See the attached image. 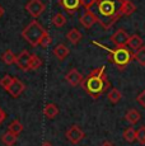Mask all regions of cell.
<instances>
[{
  "label": "cell",
  "instance_id": "cell-2",
  "mask_svg": "<svg viewBox=\"0 0 145 146\" xmlns=\"http://www.w3.org/2000/svg\"><path fill=\"white\" fill-rule=\"evenodd\" d=\"M80 85L87 92V94L90 95L93 99H98L111 86L108 76L106 74V67L101 66V67H97V69L92 70L87 76L83 79Z\"/></svg>",
  "mask_w": 145,
  "mask_h": 146
},
{
  "label": "cell",
  "instance_id": "cell-9",
  "mask_svg": "<svg viewBox=\"0 0 145 146\" xmlns=\"http://www.w3.org/2000/svg\"><path fill=\"white\" fill-rule=\"evenodd\" d=\"M24 89H26V85H24L23 81L19 80L18 78H13L12 84H10V86L7 89V92L12 95L13 98H18L19 95L24 92Z\"/></svg>",
  "mask_w": 145,
  "mask_h": 146
},
{
  "label": "cell",
  "instance_id": "cell-18",
  "mask_svg": "<svg viewBox=\"0 0 145 146\" xmlns=\"http://www.w3.org/2000/svg\"><path fill=\"white\" fill-rule=\"evenodd\" d=\"M17 140H18V136L14 133H12L10 131L5 132L4 135L1 136V142L4 144L5 146H14L17 144Z\"/></svg>",
  "mask_w": 145,
  "mask_h": 146
},
{
  "label": "cell",
  "instance_id": "cell-12",
  "mask_svg": "<svg viewBox=\"0 0 145 146\" xmlns=\"http://www.w3.org/2000/svg\"><path fill=\"white\" fill-rule=\"evenodd\" d=\"M83 79H84V78H83V75L80 74L76 69H71L70 71L65 75V80L68 81L71 86L80 85V84H82V81H83Z\"/></svg>",
  "mask_w": 145,
  "mask_h": 146
},
{
  "label": "cell",
  "instance_id": "cell-14",
  "mask_svg": "<svg viewBox=\"0 0 145 146\" xmlns=\"http://www.w3.org/2000/svg\"><path fill=\"white\" fill-rule=\"evenodd\" d=\"M69 53H70V50H69L64 43L57 44V46L54 48V55L56 56L57 60H60V61L65 60V58L69 56Z\"/></svg>",
  "mask_w": 145,
  "mask_h": 146
},
{
  "label": "cell",
  "instance_id": "cell-5",
  "mask_svg": "<svg viewBox=\"0 0 145 146\" xmlns=\"http://www.w3.org/2000/svg\"><path fill=\"white\" fill-rule=\"evenodd\" d=\"M65 136H66V140H68L70 144L76 145L85 137V133L79 126L74 125V126H71V127H69L68 130H66Z\"/></svg>",
  "mask_w": 145,
  "mask_h": 146
},
{
  "label": "cell",
  "instance_id": "cell-11",
  "mask_svg": "<svg viewBox=\"0 0 145 146\" xmlns=\"http://www.w3.org/2000/svg\"><path fill=\"white\" fill-rule=\"evenodd\" d=\"M59 5L66 13L74 14L80 8V0H59Z\"/></svg>",
  "mask_w": 145,
  "mask_h": 146
},
{
  "label": "cell",
  "instance_id": "cell-20",
  "mask_svg": "<svg viewBox=\"0 0 145 146\" xmlns=\"http://www.w3.org/2000/svg\"><path fill=\"white\" fill-rule=\"evenodd\" d=\"M1 61L5 64V65H13L17 61V56L14 55V52L10 51V50H7L4 53L1 55Z\"/></svg>",
  "mask_w": 145,
  "mask_h": 146
},
{
  "label": "cell",
  "instance_id": "cell-19",
  "mask_svg": "<svg viewBox=\"0 0 145 146\" xmlns=\"http://www.w3.org/2000/svg\"><path fill=\"white\" fill-rule=\"evenodd\" d=\"M121 98H122L121 92H120L118 89H116V88H112L107 93V99L110 100V103H112V104H117V103L121 100Z\"/></svg>",
  "mask_w": 145,
  "mask_h": 146
},
{
  "label": "cell",
  "instance_id": "cell-22",
  "mask_svg": "<svg viewBox=\"0 0 145 146\" xmlns=\"http://www.w3.org/2000/svg\"><path fill=\"white\" fill-rule=\"evenodd\" d=\"M136 10V5L130 0H125L124 5H122V17H129Z\"/></svg>",
  "mask_w": 145,
  "mask_h": 146
},
{
  "label": "cell",
  "instance_id": "cell-10",
  "mask_svg": "<svg viewBox=\"0 0 145 146\" xmlns=\"http://www.w3.org/2000/svg\"><path fill=\"white\" fill-rule=\"evenodd\" d=\"M31 57L32 55L28 52V51H22L17 56V66L22 70V71H28L29 70V64H31Z\"/></svg>",
  "mask_w": 145,
  "mask_h": 146
},
{
  "label": "cell",
  "instance_id": "cell-32",
  "mask_svg": "<svg viewBox=\"0 0 145 146\" xmlns=\"http://www.w3.org/2000/svg\"><path fill=\"white\" fill-rule=\"evenodd\" d=\"M5 117H7V114H5V112L3 111V108H0V125H1V123L4 122Z\"/></svg>",
  "mask_w": 145,
  "mask_h": 146
},
{
  "label": "cell",
  "instance_id": "cell-15",
  "mask_svg": "<svg viewBox=\"0 0 145 146\" xmlns=\"http://www.w3.org/2000/svg\"><path fill=\"white\" fill-rule=\"evenodd\" d=\"M125 119H126L130 125H136V123L141 119V114L139 113L138 109L131 108L127 111V113L125 114Z\"/></svg>",
  "mask_w": 145,
  "mask_h": 146
},
{
  "label": "cell",
  "instance_id": "cell-13",
  "mask_svg": "<svg viewBox=\"0 0 145 146\" xmlns=\"http://www.w3.org/2000/svg\"><path fill=\"white\" fill-rule=\"evenodd\" d=\"M43 114L46 118L54 119L59 114V107L55 104V103H47L43 108Z\"/></svg>",
  "mask_w": 145,
  "mask_h": 146
},
{
  "label": "cell",
  "instance_id": "cell-17",
  "mask_svg": "<svg viewBox=\"0 0 145 146\" xmlns=\"http://www.w3.org/2000/svg\"><path fill=\"white\" fill-rule=\"evenodd\" d=\"M127 46H129L132 51H138L141 46H144V44H143V38H141L139 35L130 36L129 41H127Z\"/></svg>",
  "mask_w": 145,
  "mask_h": 146
},
{
  "label": "cell",
  "instance_id": "cell-3",
  "mask_svg": "<svg viewBox=\"0 0 145 146\" xmlns=\"http://www.w3.org/2000/svg\"><path fill=\"white\" fill-rule=\"evenodd\" d=\"M93 44L106 50V51L110 53L108 60L112 64H115L121 71L134 60V53L131 52L130 50H127L126 47H116L115 50H112V48H110V47L104 46V44H102V43H98V42H96V41H93Z\"/></svg>",
  "mask_w": 145,
  "mask_h": 146
},
{
  "label": "cell",
  "instance_id": "cell-28",
  "mask_svg": "<svg viewBox=\"0 0 145 146\" xmlns=\"http://www.w3.org/2000/svg\"><path fill=\"white\" fill-rule=\"evenodd\" d=\"M12 81H13V76H10V75H5V76H3L1 79H0V86L7 90V89L10 86Z\"/></svg>",
  "mask_w": 145,
  "mask_h": 146
},
{
  "label": "cell",
  "instance_id": "cell-24",
  "mask_svg": "<svg viewBox=\"0 0 145 146\" xmlns=\"http://www.w3.org/2000/svg\"><path fill=\"white\" fill-rule=\"evenodd\" d=\"M52 24H54L55 27L60 28V27H64L66 24V17L64 15L63 13H56L54 17H52Z\"/></svg>",
  "mask_w": 145,
  "mask_h": 146
},
{
  "label": "cell",
  "instance_id": "cell-33",
  "mask_svg": "<svg viewBox=\"0 0 145 146\" xmlns=\"http://www.w3.org/2000/svg\"><path fill=\"white\" fill-rule=\"evenodd\" d=\"M101 146H115V145H113L112 142H110V141H104V142H103V144H102Z\"/></svg>",
  "mask_w": 145,
  "mask_h": 146
},
{
  "label": "cell",
  "instance_id": "cell-21",
  "mask_svg": "<svg viewBox=\"0 0 145 146\" xmlns=\"http://www.w3.org/2000/svg\"><path fill=\"white\" fill-rule=\"evenodd\" d=\"M122 137H124V140L126 142H134L136 140V130L132 127V126H130V127H127L126 130L124 131V133H122Z\"/></svg>",
  "mask_w": 145,
  "mask_h": 146
},
{
  "label": "cell",
  "instance_id": "cell-30",
  "mask_svg": "<svg viewBox=\"0 0 145 146\" xmlns=\"http://www.w3.org/2000/svg\"><path fill=\"white\" fill-rule=\"evenodd\" d=\"M97 0H80V5H82L84 9H90L94 4H96Z\"/></svg>",
  "mask_w": 145,
  "mask_h": 146
},
{
  "label": "cell",
  "instance_id": "cell-23",
  "mask_svg": "<svg viewBox=\"0 0 145 146\" xmlns=\"http://www.w3.org/2000/svg\"><path fill=\"white\" fill-rule=\"evenodd\" d=\"M23 128H24V127H23V125H22V123L19 122L18 119H14L9 126H8V131H10V132L14 133V135H17V136H19V135L22 133Z\"/></svg>",
  "mask_w": 145,
  "mask_h": 146
},
{
  "label": "cell",
  "instance_id": "cell-25",
  "mask_svg": "<svg viewBox=\"0 0 145 146\" xmlns=\"http://www.w3.org/2000/svg\"><path fill=\"white\" fill-rule=\"evenodd\" d=\"M134 58H135L141 66H145V46H141L138 51H135Z\"/></svg>",
  "mask_w": 145,
  "mask_h": 146
},
{
  "label": "cell",
  "instance_id": "cell-4",
  "mask_svg": "<svg viewBox=\"0 0 145 146\" xmlns=\"http://www.w3.org/2000/svg\"><path fill=\"white\" fill-rule=\"evenodd\" d=\"M46 33H47V31L35 19V21H32L28 26L22 31V37L28 42L31 46L37 47L41 44V41H42L43 36Z\"/></svg>",
  "mask_w": 145,
  "mask_h": 146
},
{
  "label": "cell",
  "instance_id": "cell-26",
  "mask_svg": "<svg viewBox=\"0 0 145 146\" xmlns=\"http://www.w3.org/2000/svg\"><path fill=\"white\" fill-rule=\"evenodd\" d=\"M42 66V60L38 57L37 55H32L31 57V64H29V70H37Z\"/></svg>",
  "mask_w": 145,
  "mask_h": 146
},
{
  "label": "cell",
  "instance_id": "cell-29",
  "mask_svg": "<svg viewBox=\"0 0 145 146\" xmlns=\"http://www.w3.org/2000/svg\"><path fill=\"white\" fill-rule=\"evenodd\" d=\"M51 43H52V37L49 35V33H46V35L43 36L42 41H41V44H40V46H42V47H47V46H50Z\"/></svg>",
  "mask_w": 145,
  "mask_h": 146
},
{
  "label": "cell",
  "instance_id": "cell-7",
  "mask_svg": "<svg viewBox=\"0 0 145 146\" xmlns=\"http://www.w3.org/2000/svg\"><path fill=\"white\" fill-rule=\"evenodd\" d=\"M79 22L85 29H89V28H92L96 23H98V18H97V15L94 14V12L92 9H85L84 13L80 17Z\"/></svg>",
  "mask_w": 145,
  "mask_h": 146
},
{
  "label": "cell",
  "instance_id": "cell-16",
  "mask_svg": "<svg viewBox=\"0 0 145 146\" xmlns=\"http://www.w3.org/2000/svg\"><path fill=\"white\" fill-rule=\"evenodd\" d=\"M66 38H68V41L70 42L71 44H78L80 41H82L83 35L80 33L79 29H76V28H72V29H70L68 33H66Z\"/></svg>",
  "mask_w": 145,
  "mask_h": 146
},
{
  "label": "cell",
  "instance_id": "cell-8",
  "mask_svg": "<svg viewBox=\"0 0 145 146\" xmlns=\"http://www.w3.org/2000/svg\"><path fill=\"white\" fill-rule=\"evenodd\" d=\"M129 37L130 36L127 35L126 31L122 29V28H120L118 31H116V32L111 36V42H112L116 47H126Z\"/></svg>",
  "mask_w": 145,
  "mask_h": 146
},
{
  "label": "cell",
  "instance_id": "cell-27",
  "mask_svg": "<svg viewBox=\"0 0 145 146\" xmlns=\"http://www.w3.org/2000/svg\"><path fill=\"white\" fill-rule=\"evenodd\" d=\"M136 140L139 144L145 145V126H141L136 130Z\"/></svg>",
  "mask_w": 145,
  "mask_h": 146
},
{
  "label": "cell",
  "instance_id": "cell-1",
  "mask_svg": "<svg viewBox=\"0 0 145 146\" xmlns=\"http://www.w3.org/2000/svg\"><path fill=\"white\" fill-rule=\"evenodd\" d=\"M125 0H97L94 14L103 29H110L122 17V5Z\"/></svg>",
  "mask_w": 145,
  "mask_h": 146
},
{
  "label": "cell",
  "instance_id": "cell-34",
  "mask_svg": "<svg viewBox=\"0 0 145 146\" xmlns=\"http://www.w3.org/2000/svg\"><path fill=\"white\" fill-rule=\"evenodd\" d=\"M41 146H54V145H52L50 141H45V142H42V145Z\"/></svg>",
  "mask_w": 145,
  "mask_h": 146
},
{
  "label": "cell",
  "instance_id": "cell-35",
  "mask_svg": "<svg viewBox=\"0 0 145 146\" xmlns=\"http://www.w3.org/2000/svg\"><path fill=\"white\" fill-rule=\"evenodd\" d=\"M4 15V8L1 7V5H0V19H1V17Z\"/></svg>",
  "mask_w": 145,
  "mask_h": 146
},
{
  "label": "cell",
  "instance_id": "cell-31",
  "mask_svg": "<svg viewBox=\"0 0 145 146\" xmlns=\"http://www.w3.org/2000/svg\"><path fill=\"white\" fill-rule=\"evenodd\" d=\"M136 100H138L139 104L143 107V108H145V89L138 95V97H136Z\"/></svg>",
  "mask_w": 145,
  "mask_h": 146
},
{
  "label": "cell",
  "instance_id": "cell-6",
  "mask_svg": "<svg viewBox=\"0 0 145 146\" xmlns=\"http://www.w3.org/2000/svg\"><path fill=\"white\" fill-rule=\"evenodd\" d=\"M45 9H46V5L42 0H29L26 4V10L33 18H38L45 12Z\"/></svg>",
  "mask_w": 145,
  "mask_h": 146
}]
</instances>
